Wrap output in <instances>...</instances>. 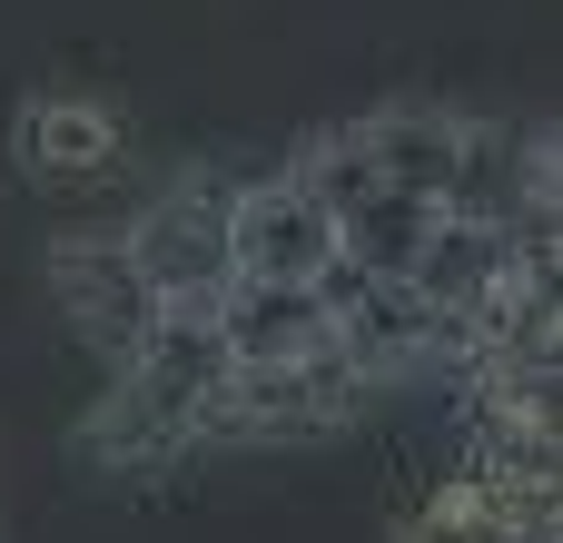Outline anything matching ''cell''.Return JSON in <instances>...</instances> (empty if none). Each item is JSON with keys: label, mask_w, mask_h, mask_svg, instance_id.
I'll return each instance as SVG.
<instances>
[{"label": "cell", "mask_w": 563, "mask_h": 543, "mask_svg": "<svg viewBox=\"0 0 563 543\" xmlns=\"http://www.w3.org/2000/svg\"><path fill=\"white\" fill-rule=\"evenodd\" d=\"M346 267L336 208L327 188L287 158L277 178H238L228 208V287H287V297H327V277Z\"/></svg>", "instance_id": "7a4b0ae2"}, {"label": "cell", "mask_w": 563, "mask_h": 543, "mask_svg": "<svg viewBox=\"0 0 563 543\" xmlns=\"http://www.w3.org/2000/svg\"><path fill=\"white\" fill-rule=\"evenodd\" d=\"M49 287H59L69 326H79L99 356H129V346L158 326V297H148V277H139L129 218H119V228H69V237H49Z\"/></svg>", "instance_id": "277c9868"}, {"label": "cell", "mask_w": 563, "mask_h": 543, "mask_svg": "<svg viewBox=\"0 0 563 543\" xmlns=\"http://www.w3.org/2000/svg\"><path fill=\"white\" fill-rule=\"evenodd\" d=\"M228 386H238V346L218 326V307H168L129 356H109V396L89 415V455L109 475H158L188 445L228 435Z\"/></svg>", "instance_id": "6da1fadb"}, {"label": "cell", "mask_w": 563, "mask_h": 543, "mask_svg": "<svg viewBox=\"0 0 563 543\" xmlns=\"http://www.w3.org/2000/svg\"><path fill=\"white\" fill-rule=\"evenodd\" d=\"M119 148H129V119H119V99H99V89L40 79V89L10 109V158H20V178H40V188H89V178L119 168Z\"/></svg>", "instance_id": "5b68a950"}, {"label": "cell", "mask_w": 563, "mask_h": 543, "mask_svg": "<svg viewBox=\"0 0 563 543\" xmlns=\"http://www.w3.org/2000/svg\"><path fill=\"white\" fill-rule=\"evenodd\" d=\"M228 208H238V178H228V168H178V178L129 218V247H139V277H148L158 317L228 297Z\"/></svg>", "instance_id": "3957f363"}, {"label": "cell", "mask_w": 563, "mask_h": 543, "mask_svg": "<svg viewBox=\"0 0 563 543\" xmlns=\"http://www.w3.org/2000/svg\"><path fill=\"white\" fill-rule=\"evenodd\" d=\"M406 543H554V475H515V465H455Z\"/></svg>", "instance_id": "8992f818"}]
</instances>
